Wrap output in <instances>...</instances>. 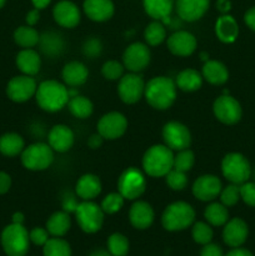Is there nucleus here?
Here are the masks:
<instances>
[{"mask_svg":"<svg viewBox=\"0 0 255 256\" xmlns=\"http://www.w3.org/2000/svg\"><path fill=\"white\" fill-rule=\"evenodd\" d=\"M204 218L212 226H222L229 220V212L222 202H212L205 208Z\"/></svg>","mask_w":255,"mask_h":256,"instance_id":"obj_35","label":"nucleus"},{"mask_svg":"<svg viewBox=\"0 0 255 256\" xmlns=\"http://www.w3.org/2000/svg\"><path fill=\"white\" fill-rule=\"evenodd\" d=\"M152 59L150 49L146 44L135 42L130 44L122 54V65L130 72H140L148 68Z\"/></svg>","mask_w":255,"mask_h":256,"instance_id":"obj_13","label":"nucleus"},{"mask_svg":"<svg viewBox=\"0 0 255 256\" xmlns=\"http://www.w3.org/2000/svg\"><path fill=\"white\" fill-rule=\"evenodd\" d=\"M125 66L116 60H108L102 64V74L106 80H119L124 75Z\"/></svg>","mask_w":255,"mask_h":256,"instance_id":"obj_44","label":"nucleus"},{"mask_svg":"<svg viewBox=\"0 0 255 256\" xmlns=\"http://www.w3.org/2000/svg\"><path fill=\"white\" fill-rule=\"evenodd\" d=\"M200 256H224V255H222V250L219 245L209 242V244L204 245L202 252H200Z\"/></svg>","mask_w":255,"mask_h":256,"instance_id":"obj_50","label":"nucleus"},{"mask_svg":"<svg viewBox=\"0 0 255 256\" xmlns=\"http://www.w3.org/2000/svg\"><path fill=\"white\" fill-rule=\"evenodd\" d=\"M145 84L146 82H144L142 75H139V72H129L122 75L118 84V94L122 102L129 105L140 102V99L144 96Z\"/></svg>","mask_w":255,"mask_h":256,"instance_id":"obj_10","label":"nucleus"},{"mask_svg":"<svg viewBox=\"0 0 255 256\" xmlns=\"http://www.w3.org/2000/svg\"><path fill=\"white\" fill-rule=\"evenodd\" d=\"M174 82L178 89L182 90V92H196V90H199L202 88V75L198 70L188 68V69L182 70L176 75Z\"/></svg>","mask_w":255,"mask_h":256,"instance_id":"obj_30","label":"nucleus"},{"mask_svg":"<svg viewBox=\"0 0 255 256\" xmlns=\"http://www.w3.org/2000/svg\"><path fill=\"white\" fill-rule=\"evenodd\" d=\"M166 45L172 54L185 58L194 54V52L196 50L198 42L196 38L192 32H185V30H178L168 38Z\"/></svg>","mask_w":255,"mask_h":256,"instance_id":"obj_17","label":"nucleus"},{"mask_svg":"<svg viewBox=\"0 0 255 256\" xmlns=\"http://www.w3.org/2000/svg\"><path fill=\"white\" fill-rule=\"evenodd\" d=\"M30 242L35 245H39V246H44L45 242L49 240V232L44 228H34L32 232H29Z\"/></svg>","mask_w":255,"mask_h":256,"instance_id":"obj_48","label":"nucleus"},{"mask_svg":"<svg viewBox=\"0 0 255 256\" xmlns=\"http://www.w3.org/2000/svg\"><path fill=\"white\" fill-rule=\"evenodd\" d=\"M40 52L49 58H56L62 54L65 49V40L62 34L56 32H45L40 35Z\"/></svg>","mask_w":255,"mask_h":256,"instance_id":"obj_27","label":"nucleus"},{"mask_svg":"<svg viewBox=\"0 0 255 256\" xmlns=\"http://www.w3.org/2000/svg\"><path fill=\"white\" fill-rule=\"evenodd\" d=\"M62 210H64V212H69V214L70 212H75L78 205H79V202H78V200H76V195L68 194V195H65V196H62Z\"/></svg>","mask_w":255,"mask_h":256,"instance_id":"obj_49","label":"nucleus"},{"mask_svg":"<svg viewBox=\"0 0 255 256\" xmlns=\"http://www.w3.org/2000/svg\"><path fill=\"white\" fill-rule=\"evenodd\" d=\"M222 176L232 184L242 185L252 176V166L246 158L240 152H229L222 160Z\"/></svg>","mask_w":255,"mask_h":256,"instance_id":"obj_6","label":"nucleus"},{"mask_svg":"<svg viewBox=\"0 0 255 256\" xmlns=\"http://www.w3.org/2000/svg\"><path fill=\"white\" fill-rule=\"evenodd\" d=\"M244 22L248 25L249 29H252V32H255V6L250 8L244 15Z\"/></svg>","mask_w":255,"mask_h":256,"instance_id":"obj_53","label":"nucleus"},{"mask_svg":"<svg viewBox=\"0 0 255 256\" xmlns=\"http://www.w3.org/2000/svg\"><path fill=\"white\" fill-rule=\"evenodd\" d=\"M226 256H254L249 250L242 249V248H234L232 252H229Z\"/></svg>","mask_w":255,"mask_h":256,"instance_id":"obj_56","label":"nucleus"},{"mask_svg":"<svg viewBox=\"0 0 255 256\" xmlns=\"http://www.w3.org/2000/svg\"><path fill=\"white\" fill-rule=\"evenodd\" d=\"M52 18L55 22L62 28L72 29L80 22V10L76 5L69 0H62L56 2L52 9Z\"/></svg>","mask_w":255,"mask_h":256,"instance_id":"obj_18","label":"nucleus"},{"mask_svg":"<svg viewBox=\"0 0 255 256\" xmlns=\"http://www.w3.org/2000/svg\"><path fill=\"white\" fill-rule=\"evenodd\" d=\"M82 54L85 55L89 59H95V58L99 56L102 52V42L99 38H89L84 42L82 44Z\"/></svg>","mask_w":255,"mask_h":256,"instance_id":"obj_46","label":"nucleus"},{"mask_svg":"<svg viewBox=\"0 0 255 256\" xmlns=\"http://www.w3.org/2000/svg\"><path fill=\"white\" fill-rule=\"evenodd\" d=\"M144 39L150 46H158L166 39V28L162 22L154 20L145 28Z\"/></svg>","mask_w":255,"mask_h":256,"instance_id":"obj_37","label":"nucleus"},{"mask_svg":"<svg viewBox=\"0 0 255 256\" xmlns=\"http://www.w3.org/2000/svg\"><path fill=\"white\" fill-rule=\"evenodd\" d=\"M102 182L95 174H84L78 179L75 185V194L84 202H90L98 198L102 192Z\"/></svg>","mask_w":255,"mask_h":256,"instance_id":"obj_24","label":"nucleus"},{"mask_svg":"<svg viewBox=\"0 0 255 256\" xmlns=\"http://www.w3.org/2000/svg\"><path fill=\"white\" fill-rule=\"evenodd\" d=\"M102 142H104V138L96 132V134H92L90 135V138L88 139V145H89L90 149H98L102 145Z\"/></svg>","mask_w":255,"mask_h":256,"instance_id":"obj_54","label":"nucleus"},{"mask_svg":"<svg viewBox=\"0 0 255 256\" xmlns=\"http://www.w3.org/2000/svg\"><path fill=\"white\" fill-rule=\"evenodd\" d=\"M212 112L222 124L234 125L242 119V109L240 102L235 98L229 94H224L215 99L212 104Z\"/></svg>","mask_w":255,"mask_h":256,"instance_id":"obj_11","label":"nucleus"},{"mask_svg":"<svg viewBox=\"0 0 255 256\" xmlns=\"http://www.w3.org/2000/svg\"><path fill=\"white\" fill-rule=\"evenodd\" d=\"M200 56H202V60L204 62L209 60V54H208V52H202V54H200Z\"/></svg>","mask_w":255,"mask_h":256,"instance_id":"obj_60","label":"nucleus"},{"mask_svg":"<svg viewBox=\"0 0 255 256\" xmlns=\"http://www.w3.org/2000/svg\"><path fill=\"white\" fill-rule=\"evenodd\" d=\"M202 79L212 85H224L229 80V70L219 60H208L202 70Z\"/></svg>","mask_w":255,"mask_h":256,"instance_id":"obj_29","label":"nucleus"},{"mask_svg":"<svg viewBox=\"0 0 255 256\" xmlns=\"http://www.w3.org/2000/svg\"><path fill=\"white\" fill-rule=\"evenodd\" d=\"M215 35L224 44H232L239 35V25L232 15L222 14L215 22Z\"/></svg>","mask_w":255,"mask_h":256,"instance_id":"obj_26","label":"nucleus"},{"mask_svg":"<svg viewBox=\"0 0 255 256\" xmlns=\"http://www.w3.org/2000/svg\"><path fill=\"white\" fill-rule=\"evenodd\" d=\"M222 189V180L212 174H205L198 178L192 188L194 198L200 202H212L220 195Z\"/></svg>","mask_w":255,"mask_h":256,"instance_id":"obj_16","label":"nucleus"},{"mask_svg":"<svg viewBox=\"0 0 255 256\" xmlns=\"http://www.w3.org/2000/svg\"><path fill=\"white\" fill-rule=\"evenodd\" d=\"M194 164L195 155L194 152L188 148V149L176 152V154L174 155V166H172V169H176L182 172H188L192 169Z\"/></svg>","mask_w":255,"mask_h":256,"instance_id":"obj_40","label":"nucleus"},{"mask_svg":"<svg viewBox=\"0 0 255 256\" xmlns=\"http://www.w3.org/2000/svg\"><path fill=\"white\" fill-rule=\"evenodd\" d=\"M16 66L24 75L34 76L40 72L42 58L34 49H22L16 55Z\"/></svg>","mask_w":255,"mask_h":256,"instance_id":"obj_28","label":"nucleus"},{"mask_svg":"<svg viewBox=\"0 0 255 256\" xmlns=\"http://www.w3.org/2000/svg\"><path fill=\"white\" fill-rule=\"evenodd\" d=\"M155 212L152 205L142 200H136L129 210L130 224L138 230H145L154 222Z\"/></svg>","mask_w":255,"mask_h":256,"instance_id":"obj_22","label":"nucleus"},{"mask_svg":"<svg viewBox=\"0 0 255 256\" xmlns=\"http://www.w3.org/2000/svg\"><path fill=\"white\" fill-rule=\"evenodd\" d=\"M44 256H72L70 245L60 238H52L44 244Z\"/></svg>","mask_w":255,"mask_h":256,"instance_id":"obj_38","label":"nucleus"},{"mask_svg":"<svg viewBox=\"0 0 255 256\" xmlns=\"http://www.w3.org/2000/svg\"><path fill=\"white\" fill-rule=\"evenodd\" d=\"M74 214L78 225L84 232L94 234L102 229L105 212H102V206L92 200H90V202L82 200V202H79Z\"/></svg>","mask_w":255,"mask_h":256,"instance_id":"obj_9","label":"nucleus"},{"mask_svg":"<svg viewBox=\"0 0 255 256\" xmlns=\"http://www.w3.org/2000/svg\"><path fill=\"white\" fill-rule=\"evenodd\" d=\"M164 144L172 152L188 149L192 144V134L186 125L180 122H169L162 128Z\"/></svg>","mask_w":255,"mask_h":256,"instance_id":"obj_12","label":"nucleus"},{"mask_svg":"<svg viewBox=\"0 0 255 256\" xmlns=\"http://www.w3.org/2000/svg\"><path fill=\"white\" fill-rule=\"evenodd\" d=\"M98 132L106 140H116L125 134L128 129V120L119 112H110L99 119L96 125Z\"/></svg>","mask_w":255,"mask_h":256,"instance_id":"obj_14","label":"nucleus"},{"mask_svg":"<svg viewBox=\"0 0 255 256\" xmlns=\"http://www.w3.org/2000/svg\"><path fill=\"white\" fill-rule=\"evenodd\" d=\"M220 202L226 208L234 206L240 200V185L230 184L220 192Z\"/></svg>","mask_w":255,"mask_h":256,"instance_id":"obj_45","label":"nucleus"},{"mask_svg":"<svg viewBox=\"0 0 255 256\" xmlns=\"http://www.w3.org/2000/svg\"><path fill=\"white\" fill-rule=\"evenodd\" d=\"M40 34L29 25H24V26H19L14 32V40L19 46L24 48V49H30L34 48L35 45L39 44Z\"/></svg>","mask_w":255,"mask_h":256,"instance_id":"obj_36","label":"nucleus"},{"mask_svg":"<svg viewBox=\"0 0 255 256\" xmlns=\"http://www.w3.org/2000/svg\"><path fill=\"white\" fill-rule=\"evenodd\" d=\"M66 106L69 109L70 114L72 116L78 118V119H86L94 112V105H92V100L80 94H78L76 96L70 98Z\"/></svg>","mask_w":255,"mask_h":256,"instance_id":"obj_34","label":"nucleus"},{"mask_svg":"<svg viewBox=\"0 0 255 256\" xmlns=\"http://www.w3.org/2000/svg\"><path fill=\"white\" fill-rule=\"evenodd\" d=\"M5 2H6V0H0V9H2V8L4 6V5H5Z\"/></svg>","mask_w":255,"mask_h":256,"instance_id":"obj_61","label":"nucleus"},{"mask_svg":"<svg viewBox=\"0 0 255 256\" xmlns=\"http://www.w3.org/2000/svg\"><path fill=\"white\" fill-rule=\"evenodd\" d=\"M210 6V0H176L178 16L182 22H192L202 19Z\"/></svg>","mask_w":255,"mask_h":256,"instance_id":"obj_21","label":"nucleus"},{"mask_svg":"<svg viewBox=\"0 0 255 256\" xmlns=\"http://www.w3.org/2000/svg\"><path fill=\"white\" fill-rule=\"evenodd\" d=\"M72 226V219H70L69 212H56L48 219L46 230L50 235L55 238H62L66 234Z\"/></svg>","mask_w":255,"mask_h":256,"instance_id":"obj_31","label":"nucleus"},{"mask_svg":"<svg viewBox=\"0 0 255 256\" xmlns=\"http://www.w3.org/2000/svg\"><path fill=\"white\" fill-rule=\"evenodd\" d=\"M146 190L144 172L138 168H128L118 179V192L125 200H138Z\"/></svg>","mask_w":255,"mask_h":256,"instance_id":"obj_8","label":"nucleus"},{"mask_svg":"<svg viewBox=\"0 0 255 256\" xmlns=\"http://www.w3.org/2000/svg\"><path fill=\"white\" fill-rule=\"evenodd\" d=\"M248 235H249V228L246 222L240 218L228 220L226 224L224 225L222 239L228 246L240 248L246 242Z\"/></svg>","mask_w":255,"mask_h":256,"instance_id":"obj_20","label":"nucleus"},{"mask_svg":"<svg viewBox=\"0 0 255 256\" xmlns=\"http://www.w3.org/2000/svg\"><path fill=\"white\" fill-rule=\"evenodd\" d=\"M74 132L64 124L54 125L48 132V144L56 152H69L74 145Z\"/></svg>","mask_w":255,"mask_h":256,"instance_id":"obj_19","label":"nucleus"},{"mask_svg":"<svg viewBox=\"0 0 255 256\" xmlns=\"http://www.w3.org/2000/svg\"><path fill=\"white\" fill-rule=\"evenodd\" d=\"M142 170L152 178H162L174 166V152L165 144L150 146L142 160Z\"/></svg>","mask_w":255,"mask_h":256,"instance_id":"obj_3","label":"nucleus"},{"mask_svg":"<svg viewBox=\"0 0 255 256\" xmlns=\"http://www.w3.org/2000/svg\"><path fill=\"white\" fill-rule=\"evenodd\" d=\"M35 99L40 109L48 112H56L64 109L69 102L66 85L58 80H45L38 85Z\"/></svg>","mask_w":255,"mask_h":256,"instance_id":"obj_2","label":"nucleus"},{"mask_svg":"<svg viewBox=\"0 0 255 256\" xmlns=\"http://www.w3.org/2000/svg\"><path fill=\"white\" fill-rule=\"evenodd\" d=\"M240 199L248 206L255 208V182H246L240 185Z\"/></svg>","mask_w":255,"mask_h":256,"instance_id":"obj_47","label":"nucleus"},{"mask_svg":"<svg viewBox=\"0 0 255 256\" xmlns=\"http://www.w3.org/2000/svg\"><path fill=\"white\" fill-rule=\"evenodd\" d=\"M39 19H40V12L39 9H36V8L30 10V12L26 14V16H25V22H26V24L29 25V26H34V25L39 22Z\"/></svg>","mask_w":255,"mask_h":256,"instance_id":"obj_52","label":"nucleus"},{"mask_svg":"<svg viewBox=\"0 0 255 256\" xmlns=\"http://www.w3.org/2000/svg\"><path fill=\"white\" fill-rule=\"evenodd\" d=\"M22 164L30 172L46 170L54 162V150L45 142H34L24 148L22 154Z\"/></svg>","mask_w":255,"mask_h":256,"instance_id":"obj_7","label":"nucleus"},{"mask_svg":"<svg viewBox=\"0 0 255 256\" xmlns=\"http://www.w3.org/2000/svg\"><path fill=\"white\" fill-rule=\"evenodd\" d=\"M29 232L22 224H10L2 230V245L8 256H25L29 250Z\"/></svg>","mask_w":255,"mask_h":256,"instance_id":"obj_5","label":"nucleus"},{"mask_svg":"<svg viewBox=\"0 0 255 256\" xmlns=\"http://www.w3.org/2000/svg\"><path fill=\"white\" fill-rule=\"evenodd\" d=\"M108 252L112 256H125L129 252V240L122 234L115 232L108 239Z\"/></svg>","mask_w":255,"mask_h":256,"instance_id":"obj_39","label":"nucleus"},{"mask_svg":"<svg viewBox=\"0 0 255 256\" xmlns=\"http://www.w3.org/2000/svg\"><path fill=\"white\" fill-rule=\"evenodd\" d=\"M216 9L222 14H228L232 10V2H230V0H218Z\"/></svg>","mask_w":255,"mask_h":256,"instance_id":"obj_55","label":"nucleus"},{"mask_svg":"<svg viewBox=\"0 0 255 256\" xmlns=\"http://www.w3.org/2000/svg\"><path fill=\"white\" fill-rule=\"evenodd\" d=\"M38 89L36 82L29 75H18L14 76L6 86V94L10 100L15 102H25L32 99Z\"/></svg>","mask_w":255,"mask_h":256,"instance_id":"obj_15","label":"nucleus"},{"mask_svg":"<svg viewBox=\"0 0 255 256\" xmlns=\"http://www.w3.org/2000/svg\"><path fill=\"white\" fill-rule=\"evenodd\" d=\"M195 210L185 202H172L162 215V225L168 232H182L194 224Z\"/></svg>","mask_w":255,"mask_h":256,"instance_id":"obj_4","label":"nucleus"},{"mask_svg":"<svg viewBox=\"0 0 255 256\" xmlns=\"http://www.w3.org/2000/svg\"><path fill=\"white\" fill-rule=\"evenodd\" d=\"M144 10L152 19L162 22L165 18L170 16L174 8L172 0H142Z\"/></svg>","mask_w":255,"mask_h":256,"instance_id":"obj_32","label":"nucleus"},{"mask_svg":"<svg viewBox=\"0 0 255 256\" xmlns=\"http://www.w3.org/2000/svg\"><path fill=\"white\" fill-rule=\"evenodd\" d=\"M176 85L172 78L154 76L145 84L144 98L156 110H168L176 100Z\"/></svg>","mask_w":255,"mask_h":256,"instance_id":"obj_1","label":"nucleus"},{"mask_svg":"<svg viewBox=\"0 0 255 256\" xmlns=\"http://www.w3.org/2000/svg\"><path fill=\"white\" fill-rule=\"evenodd\" d=\"M25 220V216L22 212H15L12 218V224H22Z\"/></svg>","mask_w":255,"mask_h":256,"instance_id":"obj_58","label":"nucleus"},{"mask_svg":"<svg viewBox=\"0 0 255 256\" xmlns=\"http://www.w3.org/2000/svg\"><path fill=\"white\" fill-rule=\"evenodd\" d=\"M10 186H12V178H10V175L4 172H0V195L9 192Z\"/></svg>","mask_w":255,"mask_h":256,"instance_id":"obj_51","label":"nucleus"},{"mask_svg":"<svg viewBox=\"0 0 255 256\" xmlns=\"http://www.w3.org/2000/svg\"><path fill=\"white\" fill-rule=\"evenodd\" d=\"M50 2H52V0H32L34 8H36V9L39 10L45 9V8L50 4Z\"/></svg>","mask_w":255,"mask_h":256,"instance_id":"obj_57","label":"nucleus"},{"mask_svg":"<svg viewBox=\"0 0 255 256\" xmlns=\"http://www.w3.org/2000/svg\"><path fill=\"white\" fill-rule=\"evenodd\" d=\"M192 239H194L195 242L200 245H206L209 242H212V229L210 228L209 224L202 222H198L192 225Z\"/></svg>","mask_w":255,"mask_h":256,"instance_id":"obj_42","label":"nucleus"},{"mask_svg":"<svg viewBox=\"0 0 255 256\" xmlns=\"http://www.w3.org/2000/svg\"><path fill=\"white\" fill-rule=\"evenodd\" d=\"M124 202L125 199L122 198V195L120 194L119 192H110V194H108L106 196L102 199L100 206H102V212H104L105 214L112 215L122 210V208L124 206Z\"/></svg>","mask_w":255,"mask_h":256,"instance_id":"obj_41","label":"nucleus"},{"mask_svg":"<svg viewBox=\"0 0 255 256\" xmlns=\"http://www.w3.org/2000/svg\"><path fill=\"white\" fill-rule=\"evenodd\" d=\"M89 256H112V255L110 254L109 252H106V250L100 249V250H95V252H92Z\"/></svg>","mask_w":255,"mask_h":256,"instance_id":"obj_59","label":"nucleus"},{"mask_svg":"<svg viewBox=\"0 0 255 256\" xmlns=\"http://www.w3.org/2000/svg\"><path fill=\"white\" fill-rule=\"evenodd\" d=\"M82 9L90 20L96 22L112 19L115 12L114 2L112 0H85Z\"/></svg>","mask_w":255,"mask_h":256,"instance_id":"obj_23","label":"nucleus"},{"mask_svg":"<svg viewBox=\"0 0 255 256\" xmlns=\"http://www.w3.org/2000/svg\"><path fill=\"white\" fill-rule=\"evenodd\" d=\"M62 78L66 86H82L89 78V70L84 62L74 60V62H70L64 65L62 70Z\"/></svg>","mask_w":255,"mask_h":256,"instance_id":"obj_25","label":"nucleus"},{"mask_svg":"<svg viewBox=\"0 0 255 256\" xmlns=\"http://www.w3.org/2000/svg\"><path fill=\"white\" fill-rule=\"evenodd\" d=\"M165 179H166L168 186L174 192H182L186 188L188 185V176L186 172H179L176 169H172L166 175H165Z\"/></svg>","mask_w":255,"mask_h":256,"instance_id":"obj_43","label":"nucleus"},{"mask_svg":"<svg viewBox=\"0 0 255 256\" xmlns=\"http://www.w3.org/2000/svg\"><path fill=\"white\" fill-rule=\"evenodd\" d=\"M25 148L24 139L15 132H6L0 136V152L5 156H16Z\"/></svg>","mask_w":255,"mask_h":256,"instance_id":"obj_33","label":"nucleus"}]
</instances>
